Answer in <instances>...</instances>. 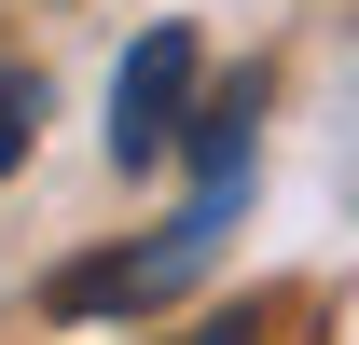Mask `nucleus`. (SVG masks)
Here are the masks:
<instances>
[{"instance_id": "obj_1", "label": "nucleus", "mask_w": 359, "mask_h": 345, "mask_svg": "<svg viewBox=\"0 0 359 345\" xmlns=\"http://www.w3.org/2000/svg\"><path fill=\"white\" fill-rule=\"evenodd\" d=\"M249 125H263V83L208 97V111H194V194L166 208V235H138V249H111V262H69L42 304L55 318H138V304L194 290L208 249H222V221H235V194H249Z\"/></svg>"}, {"instance_id": "obj_2", "label": "nucleus", "mask_w": 359, "mask_h": 345, "mask_svg": "<svg viewBox=\"0 0 359 345\" xmlns=\"http://www.w3.org/2000/svg\"><path fill=\"white\" fill-rule=\"evenodd\" d=\"M194 69H208L194 28H138V42H125V69H111V166L194 152Z\"/></svg>"}, {"instance_id": "obj_3", "label": "nucleus", "mask_w": 359, "mask_h": 345, "mask_svg": "<svg viewBox=\"0 0 359 345\" xmlns=\"http://www.w3.org/2000/svg\"><path fill=\"white\" fill-rule=\"evenodd\" d=\"M28 125H42V83H28V69H0V180L28 166Z\"/></svg>"}, {"instance_id": "obj_4", "label": "nucleus", "mask_w": 359, "mask_h": 345, "mask_svg": "<svg viewBox=\"0 0 359 345\" xmlns=\"http://www.w3.org/2000/svg\"><path fill=\"white\" fill-rule=\"evenodd\" d=\"M180 345H263V318L235 304V318H194V332H180Z\"/></svg>"}]
</instances>
